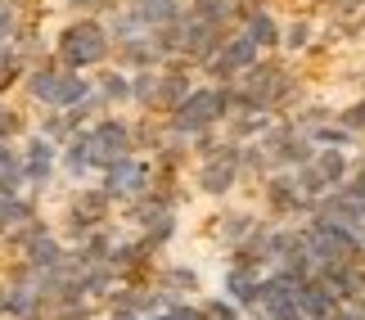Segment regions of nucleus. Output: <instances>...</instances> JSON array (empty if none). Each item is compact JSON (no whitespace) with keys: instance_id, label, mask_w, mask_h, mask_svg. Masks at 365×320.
<instances>
[{"instance_id":"nucleus-1","label":"nucleus","mask_w":365,"mask_h":320,"mask_svg":"<svg viewBox=\"0 0 365 320\" xmlns=\"http://www.w3.org/2000/svg\"><path fill=\"white\" fill-rule=\"evenodd\" d=\"M54 50H59V63H63V68H73V73H86V68L108 63V50H113V41H108V32H104L100 19H77V23H68L63 32H59Z\"/></svg>"},{"instance_id":"nucleus-2","label":"nucleus","mask_w":365,"mask_h":320,"mask_svg":"<svg viewBox=\"0 0 365 320\" xmlns=\"http://www.w3.org/2000/svg\"><path fill=\"white\" fill-rule=\"evenodd\" d=\"M149 180H153V167L145 162V158H135V154H126L122 162H113V167H104V194H108V199H126V203H131V199H145V194H149Z\"/></svg>"},{"instance_id":"nucleus-3","label":"nucleus","mask_w":365,"mask_h":320,"mask_svg":"<svg viewBox=\"0 0 365 320\" xmlns=\"http://www.w3.org/2000/svg\"><path fill=\"white\" fill-rule=\"evenodd\" d=\"M54 172H59V145L46 140L41 131H32L23 140V176H27V185H32V190H46Z\"/></svg>"},{"instance_id":"nucleus-4","label":"nucleus","mask_w":365,"mask_h":320,"mask_svg":"<svg viewBox=\"0 0 365 320\" xmlns=\"http://www.w3.org/2000/svg\"><path fill=\"white\" fill-rule=\"evenodd\" d=\"M91 135H95V145H100V158H104V167H113V162H122L126 154H131V145H135V135H131V127H126L122 118H113V113H104L95 127H86Z\"/></svg>"},{"instance_id":"nucleus-5","label":"nucleus","mask_w":365,"mask_h":320,"mask_svg":"<svg viewBox=\"0 0 365 320\" xmlns=\"http://www.w3.org/2000/svg\"><path fill=\"white\" fill-rule=\"evenodd\" d=\"M221 108H226V95L221 91H194L190 100L176 108V127L180 131H203L207 122L221 118Z\"/></svg>"},{"instance_id":"nucleus-6","label":"nucleus","mask_w":365,"mask_h":320,"mask_svg":"<svg viewBox=\"0 0 365 320\" xmlns=\"http://www.w3.org/2000/svg\"><path fill=\"white\" fill-rule=\"evenodd\" d=\"M59 167L68 176H86V172H104V158H100V145H95V135L91 131H77L73 140H68L59 149Z\"/></svg>"},{"instance_id":"nucleus-7","label":"nucleus","mask_w":365,"mask_h":320,"mask_svg":"<svg viewBox=\"0 0 365 320\" xmlns=\"http://www.w3.org/2000/svg\"><path fill=\"white\" fill-rule=\"evenodd\" d=\"M95 95L113 108V104H126L131 100V73H122V68H108V73L95 81Z\"/></svg>"},{"instance_id":"nucleus-8","label":"nucleus","mask_w":365,"mask_h":320,"mask_svg":"<svg viewBox=\"0 0 365 320\" xmlns=\"http://www.w3.org/2000/svg\"><path fill=\"white\" fill-rule=\"evenodd\" d=\"M230 180H235V158H212V162L199 172V185H203L207 194H221Z\"/></svg>"},{"instance_id":"nucleus-9","label":"nucleus","mask_w":365,"mask_h":320,"mask_svg":"<svg viewBox=\"0 0 365 320\" xmlns=\"http://www.w3.org/2000/svg\"><path fill=\"white\" fill-rule=\"evenodd\" d=\"M19 127H23L19 108H14L5 95H0V140H14V135H19Z\"/></svg>"},{"instance_id":"nucleus-10","label":"nucleus","mask_w":365,"mask_h":320,"mask_svg":"<svg viewBox=\"0 0 365 320\" xmlns=\"http://www.w3.org/2000/svg\"><path fill=\"white\" fill-rule=\"evenodd\" d=\"M163 284H172V289H194V275H190V271H167Z\"/></svg>"},{"instance_id":"nucleus-11","label":"nucleus","mask_w":365,"mask_h":320,"mask_svg":"<svg viewBox=\"0 0 365 320\" xmlns=\"http://www.w3.org/2000/svg\"><path fill=\"white\" fill-rule=\"evenodd\" d=\"M271 36H275L271 19H252V41H271Z\"/></svg>"},{"instance_id":"nucleus-12","label":"nucleus","mask_w":365,"mask_h":320,"mask_svg":"<svg viewBox=\"0 0 365 320\" xmlns=\"http://www.w3.org/2000/svg\"><path fill=\"white\" fill-rule=\"evenodd\" d=\"M0 320H9V284H0Z\"/></svg>"}]
</instances>
